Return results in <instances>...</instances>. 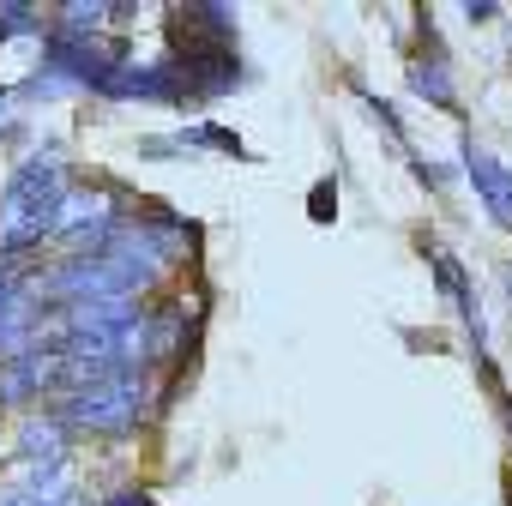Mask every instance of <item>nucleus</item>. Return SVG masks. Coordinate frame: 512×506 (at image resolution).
Wrapping results in <instances>:
<instances>
[{"label": "nucleus", "mask_w": 512, "mask_h": 506, "mask_svg": "<svg viewBox=\"0 0 512 506\" xmlns=\"http://www.w3.org/2000/svg\"><path fill=\"white\" fill-rule=\"evenodd\" d=\"M67 199V157L61 151H37L19 163V175L0 193V260L13 253H31L49 229H55V211Z\"/></svg>", "instance_id": "obj_1"}, {"label": "nucleus", "mask_w": 512, "mask_h": 506, "mask_svg": "<svg viewBox=\"0 0 512 506\" xmlns=\"http://www.w3.org/2000/svg\"><path fill=\"white\" fill-rule=\"evenodd\" d=\"M145 374H109V380H85L73 386L55 416L67 434H127L139 416H145Z\"/></svg>", "instance_id": "obj_2"}, {"label": "nucleus", "mask_w": 512, "mask_h": 506, "mask_svg": "<svg viewBox=\"0 0 512 506\" xmlns=\"http://www.w3.org/2000/svg\"><path fill=\"white\" fill-rule=\"evenodd\" d=\"M49 386H61V356L55 350H19L0 362V404H31Z\"/></svg>", "instance_id": "obj_3"}, {"label": "nucleus", "mask_w": 512, "mask_h": 506, "mask_svg": "<svg viewBox=\"0 0 512 506\" xmlns=\"http://www.w3.org/2000/svg\"><path fill=\"white\" fill-rule=\"evenodd\" d=\"M0 506H73V464H25V482L0 494Z\"/></svg>", "instance_id": "obj_4"}, {"label": "nucleus", "mask_w": 512, "mask_h": 506, "mask_svg": "<svg viewBox=\"0 0 512 506\" xmlns=\"http://www.w3.org/2000/svg\"><path fill=\"white\" fill-rule=\"evenodd\" d=\"M464 175H470L476 199L488 205V217L512 229V169H506L500 157H488V151H476V145H470V151H464Z\"/></svg>", "instance_id": "obj_5"}, {"label": "nucleus", "mask_w": 512, "mask_h": 506, "mask_svg": "<svg viewBox=\"0 0 512 506\" xmlns=\"http://www.w3.org/2000/svg\"><path fill=\"white\" fill-rule=\"evenodd\" d=\"M19 458H25V464H61V458H67V428H61L55 410L25 422V434H19Z\"/></svg>", "instance_id": "obj_6"}, {"label": "nucleus", "mask_w": 512, "mask_h": 506, "mask_svg": "<svg viewBox=\"0 0 512 506\" xmlns=\"http://www.w3.org/2000/svg\"><path fill=\"white\" fill-rule=\"evenodd\" d=\"M428 260H434V278H440V290L452 296V308H458V314H464V320H470V326L482 332V320H476V296H470V284H464V272H458V260H452V253H446V247H434V253H428Z\"/></svg>", "instance_id": "obj_7"}, {"label": "nucleus", "mask_w": 512, "mask_h": 506, "mask_svg": "<svg viewBox=\"0 0 512 506\" xmlns=\"http://www.w3.org/2000/svg\"><path fill=\"white\" fill-rule=\"evenodd\" d=\"M410 85H416V97H428V103L452 109V79H446V67H440V61H416V67H410Z\"/></svg>", "instance_id": "obj_8"}, {"label": "nucleus", "mask_w": 512, "mask_h": 506, "mask_svg": "<svg viewBox=\"0 0 512 506\" xmlns=\"http://www.w3.org/2000/svg\"><path fill=\"white\" fill-rule=\"evenodd\" d=\"M19 31H43V19H37L31 7H0V43L19 37Z\"/></svg>", "instance_id": "obj_9"}, {"label": "nucleus", "mask_w": 512, "mask_h": 506, "mask_svg": "<svg viewBox=\"0 0 512 506\" xmlns=\"http://www.w3.org/2000/svg\"><path fill=\"white\" fill-rule=\"evenodd\" d=\"M494 13H500L494 0H482V7H476V0H470V7H464V19H476V25H482V19H494Z\"/></svg>", "instance_id": "obj_10"}, {"label": "nucleus", "mask_w": 512, "mask_h": 506, "mask_svg": "<svg viewBox=\"0 0 512 506\" xmlns=\"http://www.w3.org/2000/svg\"><path fill=\"white\" fill-rule=\"evenodd\" d=\"M103 506H151V494H115V500H103Z\"/></svg>", "instance_id": "obj_11"}, {"label": "nucleus", "mask_w": 512, "mask_h": 506, "mask_svg": "<svg viewBox=\"0 0 512 506\" xmlns=\"http://www.w3.org/2000/svg\"><path fill=\"white\" fill-rule=\"evenodd\" d=\"M7 109H13V91H0V127H7Z\"/></svg>", "instance_id": "obj_12"}]
</instances>
